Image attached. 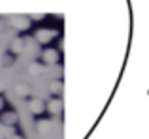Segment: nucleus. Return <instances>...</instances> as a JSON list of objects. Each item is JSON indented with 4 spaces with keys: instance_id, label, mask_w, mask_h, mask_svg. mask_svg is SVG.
<instances>
[{
    "instance_id": "f257e3e1",
    "label": "nucleus",
    "mask_w": 149,
    "mask_h": 139,
    "mask_svg": "<svg viewBox=\"0 0 149 139\" xmlns=\"http://www.w3.org/2000/svg\"><path fill=\"white\" fill-rule=\"evenodd\" d=\"M10 25L15 26L17 30H25V28H29V26H30V21L26 17H23V15H15V17L10 19Z\"/></svg>"
},
{
    "instance_id": "f03ea898",
    "label": "nucleus",
    "mask_w": 149,
    "mask_h": 139,
    "mask_svg": "<svg viewBox=\"0 0 149 139\" xmlns=\"http://www.w3.org/2000/svg\"><path fill=\"white\" fill-rule=\"evenodd\" d=\"M55 36H57V32H47V30H38L36 32V40L40 43H49Z\"/></svg>"
},
{
    "instance_id": "7ed1b4c3",
    "label": "nucleus",
    "mask_w": 149,
    "mask_h": 139,
    "mask_svg": "<svg viewBox=\"0 0 149 139\" xmlns=\"http://www.w3.org/2000/svg\"><path fill=\"white\" fill-rule=\"evenodd\" d=\"M42 58H44L47 64H55L57 58H58V53L55 51V49H45V51L42 53Z\"/></svg>"
},
{
    "instance_id": "20e7f679",
    "label": "nucleus",
    "mask_w": 149,
    "mask_h": 139,
    "mask_svg": "<svg viewBox=\"0 0 149 139\" xmlns=\"http://www.w3.org/2000/svg\"><path fill=\"white\" fill-rule=\"evenodd\" d=\"M44 109H45V103L42 102V100H38V98L30 100V111H32L34 115H40Z\"/></svg>"
},
{
    "instance_id": "39448f33",
    "label": "nucleus",
    "mask_w": 149,
    "mask_h": 139,
    "mask_svg": "<svg viewBox=\"0 0 149 139\" xmlns=\"http://www.w3.org/2000/svg\"><path fill=\"white\" fill-rule=\"evenodd\" d=\"M15 94L21 96V98H26V96L30 94V87L26 83H17L15 85Z\"/></svg>"
},
{
    "instance_id": "423d86ee",
    "label": "nucleus",
    "mask_w": 149,
    "mask_h": 139,
    "mask_svg": "<svg viewBox=\"0 0 149 139\" xmlns=\"http://www.w3.org/2000/svg\"><path fill=\"white\" fill-rule=\"evenodd\" d=\"M2 122L8 124V126H13L15 122H17V113H13V111H11V113H4L2 115Z\"/></svg>"
},
{
    "instance_id": "0eeeda50",
    "label": "nucleus",
    "mask_w": 149,
    "mask_h": 139,
    "mask_svg": "<svg viewBox=\"0 0 149 139\" xmlns=\"http://www.w3.org/2000/svg\"><path fill=\"white\" fill-rule=\"evenodd\" d=\"M47 105H49L47 109H49L53 115H55V113H61V109H62V102H61V100H51Z\"/></svg>"
},
{
    "instance_id": "6e6552de",
    "label": "nucleus",
    "mask_w": 149,
    "mask_h": 139,
    "mask_svg": "<svg viewBox=\"0 0 149 139\" xmlns=\"http://www.w3.org/2000/svg\"><path fill=\"white\" fill-rule=\"evenodd\" d=\"M36 128H38V132L45 133V132H49L51 124H49V120H40V122H38V124H36Z\"/></svg>"
},
{
    "instance_id": "1a4fd4ad",
    "label": "nucleus",
    "mask_w": 149,
    "mask_h": 139,
    "mask_svg": "<svg viewBox=\"0 0 149 139\" xmlns=\"http://www.w3.org/2000/svg\"><path fill=\"white\" fill-rule=\"evenodd\" d=\"M11 51L13 53H21L23 51V40H13V43H11Z\"/></svg>"
},
{
    "instance_id": "9d476101",
    "label": "nucleus",
    "mask_w": 149,
    "mask_h": 139,
    "mask_svg": "<svg viewBox=\"0 0 149 139\" xmlns=\"http://www.w3.org/2000/svg\"><path fill=\"white\" fill-rule=\"evenodd\" d=\"M29 73H32V75H38V73H42V64H38V62L30 64V66H29Z\"/></svg>"
},
{
    "instance_id": "9b49d317",
    "label": "nucleus",
    "mask_w": 149,
    "mask_h": 139,
    "mask_svg": "<svg viewBox=\"0 0 149 139\" xmlns=\"http://www.w3.org/2000/svg\"><path fill=\"white\" fill-rule=\"evenodd\" d=\"M49 88H51V92H53V94H61V92H62V85L61 83H51Z\"/></svg>"
},
{
    "instance_id": "f8f14e48",
    "label": "nucleus",
    "mask_w": 149,
    "mask_h": 139,
    "mask_svg": "<svg viewBox=\"0 0 149 139\" xmlns=\"http://www.w3.org/2000/svg\"><path fill=\"white\" fill-rule=\"evenodd\" d=\"M11 62H13V60H11L10 55H4V56H2V64H4V66H10Z\"/></svg>"
},
{
    "instance_id": "ddd939ff",
    "label": "nucleus",
    "mask_w": 149,
    "mask_h": 139,
    "mask_svg": "<svg viewBox=\"0 0 149 139\" xmlns=\"http://www.w3.org/2000/svg\"><path fill=\"white\" fill-rule=\"evenodd\" d=\"M11 139H23L21 136H11Z\"/></svg>"
},
{
    "instance_id": "4468645a",
    "label": "nucleus",
    "mask_w": 149,
    "mask_h": 139,
    "mask_svg": "<svg viewBox=\"0 0 149 139\" xmlns=\"http://www.w3.org/2000/svg\"><path fill=\"white\" fill-rule=\"evenodd\" d=\"M2 107H4V100L0 98V109H2Z\"/></svg>"
},
{
    "instance_id": "2eb2a0df",
    "label": "nucleus",
    "mask_w": 149,
    "mask_h": 139,
    "mask_svg": "<svg viewBox=\"0 0 149 139\" xmlns=\"http://www.w3.org/2000/svg\"><path fill=\"white\" fill-rule=\"evenodd\" d=\"M2 88H4V83H2V81H0V90H2Z\"/></svg>"
},
{
    "instance_id": "dca6fc26",
    "label": "nucleus",
    "mask_w": 149,
    "mask_h": 139,
    "mask_svg": "<svg viewBox=\"0 0 149 139\" xmlns=\"http://www.w3.org/2000/svg\"><path fill=\"white\" fill-rule=\"evenodd\" d=\"M0 139H4V136H2V133H0Z\"/></svg>"
}]
</instances>
